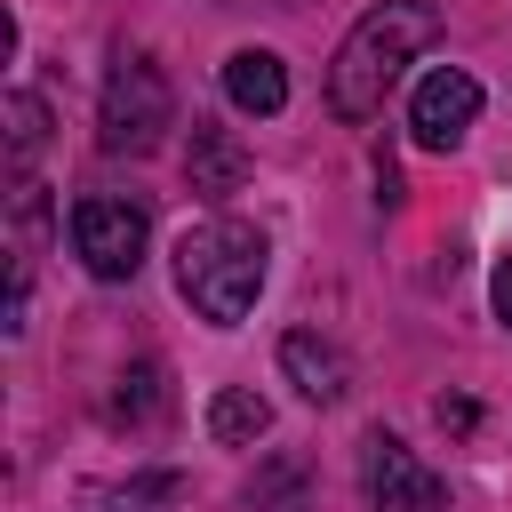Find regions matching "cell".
<instances>
[{"label":"cell","instance_id":"obj_8","mask_svg":"<svg viewBox=\"0 0 512 512\" xmlns=\"http://www.w3.org/2000/svg\"><path fill=\"white\" fill-rule=\"evenodd\" d=\"M184 176H192V192H200V200H232V192L248 184V144H240L232 128H216V120H192Z\"/></svg>","mask_w":512,"mask_h":512},{"label":"cell","instance_id":"obj_15","mask_svg":"<svg viewBox=\"0 0 512 512\" xmlns=\"http://www.w3.org/2000/svg\"><path fill=\"white\" fill-rule=\"evenodd\" d=\"M488 304H496V328L512 336V256H496V272H488Z\"/></svg>","mask_w":512,"mask_h":512},{"label":"cell","instance_id":"obj_13","mask_svg":"<svg viewBox=\"0 0 512 512\" xmlns=\"http://www.w3.org/2000/svg\"><path fill=\"white\" fill-rule=\"evenodd\" d=\"M40 144H48V104H40L32 88H16V96H8V168H16V184H24V168L40 160Z\"/></svg>","mask_w":512,"mask_h":512},{"label":"cell","instance_id":"obj_3","mask_svg":"<svg viewBox=\"0 0 512 512\" xmlns=\"http://www.w3.org/2000/svg\"><path fill=\"white\" fill-rule=\"evenodd\" d=\"M176 128V88L144 48H120L104 72V104H96V136L104 152H152Z\"/></svg>","mask_w":512,"mask_h":512},{"label":"cell","instance_id":"obj_9","mask_svg":"<svg viewBox=\"0 0 512 512\" xmlns=\"http://www.w3.org/2000/svg\"><path fill=\"white\" fill-rule=\"evenodd\" d=\"M224 96H232V112L272 120V112L288 104V64H280L272 48H232V56H224Z\"/></svg>","mask_w":512,"mask_h":512},{"label":"cell","instance_id":"obj_11","mask_svg":"<svg viewBox=\"0 0 512 512\" xmlns=\"http://www.w3.org/2000/svg\"><path fill=\"white\" fill-rule=\"evenodd\" d=\"M272 432V408L248 392V384H224L216 400H208V440L216 448H248V440H264Z\"/></svg>","mask_w":512,"mask_h":512},{"label":"cell","instance_id":"obj_1","mask_svg":"<svg viewBox=\"0 0 512 512\" xmlns=\"http://www.w3.org/2000/svg\"><path fill=\"white\" fill-rule=\"evenodd\" d=\"M432 40H440V8H432V0H384V8H368V16L344 32L336 64H328V112L352 120V128L376 120L384 96L400 88V72H408Z\"/></svg>","mask_w":512,"mask_h":512},{"label":"cell","instance_id":"obj_6","mask_svg":"<svg viewBox=\"0 0 512 512\" xmlns=\"http://www.w3.org/2000/svg\"><path fill=\"white\" fill-rule=\"evenodd\" d=\"M472 120H480V80L464 64H432L416 80V96H408V136L424 152H456L472 136Z\"/></svg>","mask_w":512,"mask_h":512},{"label":"cell","instance_id":"obj_4","mask_svg":"<svg viewBox=\"0 0 512 512\" xmlns=\"http://www.w3.org/2000/svg\"><path fill=\"white\" fill-rule=\"evenodd\" d=\"M144 240H152L144 200H128V192H80V200H72V256H80L96 280H136Z\"/></svg>","mask_w":512,"mask_h":512},{"label":"cell","instance_id":"obj_18","mask_svg":"<svg viewBox=\"0 0 512 512\" xmlns=\"http://www.w3.org/2000/svg\"><path fill=\"white\" fill-rule=\"evenodd\" d=\"M224 8H264V0H224Z\"/></svg>","mask_w":512,"mask_h":512},{"label":"cell","instance_id":"obj_14","mask_svg":"<svg viewBox=\"0 0 512 512\" xmlns=\"http://www.w3.org/2000/svg\"><path fill=\"white\" fill-rule=\"evenodd\" d=\"M152 408H160V368H152V360H136V368L120 376V392H112V408H104V416H112V424H144Z\"/></svg>","mask_w":512,"mask_h":512},{"label":"cell","instance_id":"obj_16","mask_svg":"<svg viewBox=\"0 0 512 512\" xmlns=\"http://www.w3.org/2000/svg\"><path fill=\"white\" fill-rule=\"evenodd\" d=\"M432 416H440V432H472V424H480V408H472V400H440Z\"/></svg>","mask_w":512,"mask_h":512},{"label":"cell","instance_id":"obj_17","mask_svg":"<svg viewBox=\"0 0 512 512\" xmlns=\"http://www.w3.org/2000/svg\"><path fill=\"white\" fill-rule=\"evenodd\" d=\"M376 200H384V208H400V168H392V160H376Z\"/></svg>","mask_w":512,"mask_h":512},{"label":"cell","instance_id":"obj_12","mask_svg":"<svg viewBox=\"0 0 512 512\" xmlns=\"http://www.w3.org/2000/svg\"><path fill=\"white\" fill-rule=\"evenodd\" d=\"M176 496H184L176 472H136V480H96L80 504H88V512H168Z\"/></svg>","mask_w":512,"mask_h":512},{"label":"cell","instance_id":"obj_7","mask_svg":"<svg viewBox=\"0 0 512 512\" xmlns=\"http://www.w3.org/2000/svg\"><path fill=\"white\" fill-rule=\"evenodd\" d=\"M280 376H288L312 408H328V400L352 392V360H344L328 336H312V328H288V336H280Z\"/></svg>","mask_w":512,"mask_h":512},{"label":"cell","instance_id":"obj_10","mask_svg":"<svg viewBox=\"0 0 512 512\" xmlns=\"http://www.w3.org/2000/svg\"><path fill=\"white\" fill-rule=\"evenodd\" d=\"M240 504H248V512H304V504H312V472H304V456H264V464L248 472Z\"/></svg>","mask_w":512,"mask_h":512},{"label":"cell","instance_id":"obj_2","mask_svg":"<svg viewBox=\"0 0 512 512\" xmlns=\"http://www.w3.org/2000/svg\"><path fill=\"white\" fill-rule=\"evenodd\" d=\"M264 272H272V248H264V232L240 224V216H208V224H192V232L176 240V296H184L208 328L248 320L256 296H264Z\"/></svg>","mask_w":512,"mask_h":512},{"label":"cell","instance_id":"obj_5","mask_svg":"<svg viewBox=\"0 0 512 512\" xmlns=\"http://www.w3.org/2000/svg\"><path fill=\"white\" fill-rule=\"evenodd\" d=\"M360 488H368V512H448L440 472H432L400 432H368V448H360Z\"/></svg>","mask_w":512,"mask_h":512}]
</instances>
